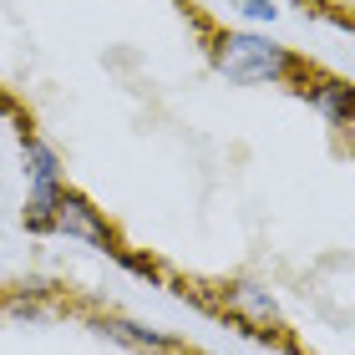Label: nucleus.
Returning <instances> with one entry per match:
<instances>
[{
  "instance_id": "obj_1",
  "label": "nucleus",
  "mask_w": 355,
  "mask_h": 355,
  "mask_svg": "<svg viewBox=\"0 0 355 355\" xmlns=\"http://www.w3.org/2000/svg\"><path fill=\"white\" fill-rule=\"evenodd\" d=\"M208 61H214V71L229 87H289L304 67H310L300 51H289V46H279L274 36L249 31V26L214 31V41H208Z\"/></svg>"
},
{
  "instance_id": "obj_2",
  "label": "nucleus",
  "mask_w": 355,
  "mask_h": 355,
  "mask_svg": "<svg viewBox=\"0 0 355 355\" xmlns=\"http://www.w3.org/2000/svg\"><path fill=\"white\" fill-rule=\"evenodd\" d=\"M21 173H26V208L21 223L31 234L56 229V203L67 193V173H61V153L36 132H21Z\"/></svg>"
},
{
  "instance_id": "obj_3",
  "label": "nucleus",
  "mask_w": 355,
  "mask_h": 355,
  "mask_svg": "<svg viewBox=\"0 0 355 355\" xmlns=\"http://www.w3.org/2000/svg\"><path fill=\"white\" fill-rule=\"evenodd\" d=\"M295 96L300 102H310V112L325 127H335V132H350L355 137V82L350 76H335V71H320V67H304L295 82Z\"/></svg>"
},
{
  "instance_id": "obj_4",
  "label": "nucleus",
  "mask_w": 355,
  "mask_h": 355,
  "mask_svg": "<svg viewBox=\"0 0 355 355\" xmlns=\"http://www.w3.org/2000/svg\"><path fill=\"white\" fill-rule=\"evenodd\" d=\"M51 234H67V239H76V244H87V249L117 254V234H112V223L102 218V208H96L87 193H76V188L61 193V203H56V229H51Z\"/></svg>"
},
{
  "instance_id": "obj_5",
  "label": "nucleus",
  "mask_w": 355,
  "mask_h": 355,
  "mask_svg": "<svg viewBox=\"0 0 355 355\" xmlns=\"http://www.w3.org/2000/svg\"><path fill=\"white\" fill-rule=\"evenodd\" d=\"M218 304H223V315H229V320H239V325L254 330V335L279 330V300H274L269 284H259V279H234V284H223Z\"/></svg>"
},
{
  "instance_id": "obj_6",
  "label": "nucleus",
  "mask_w": 355,
  "mask_h": 355,
  "mask_svg": "<svg viewBox=\"0 0 355 355\" xmlns=\"http://www.w3.org/2000/svg\"><path fill=\"white\" fill-rule=\"evenodd\" d=\"M92 330L107 335V340H117V345H132V350H173L178 345L173 335L153 330V325H137V320H122V315H96Z\"/></svg>"
},
{
  "instance_id": "obj_7",
  "label": "nucleus",
  "mask_w": 355,
  "mask_h": 355,
  "mask_svg": "<svg viewBox=\"0 0 355 355\" xmlns=\"http://www.w3.org/2000/svg\"><path fill=\"white\" fill-rule=\"evenodd\" d=\"M229 10H234L249 31H259V26H274V21H279L284 6H279V0H229Z\"/></svg>"
},
{
  "instance_id": "obj_8",
  "label": "nucleus",
  "mask_w": 355,
  "mask_h": 355,
  "mask_svg": "<svg viewBox=\"0 0 355 355\" xmlns=\"http://www.w3.org/2000/svg\"><path fill=\"white\" fill-rule=\"evenodd\" d=\"M300 6H304V10H320V6H325V0H300Z\"/></svg>"
},
{
  "instance_id": "obj_9",
  "label": "nucleus",
  "mask_w": 355,
  "mask_h": 355,
  "mask_svg": "<svg viewBox=\"0 0 355 355\" xmlns=\"http://www.w3.org/2000/svg\"><path fill=\"white\" fill-rule=\"evenodd\" d=\"M350 157H355V137H350Z\"/></svg>"
}]
</instances>
